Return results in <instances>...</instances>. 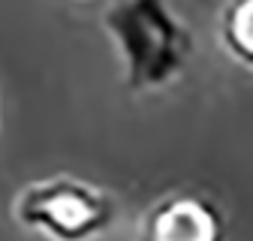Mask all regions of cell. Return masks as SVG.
Returning <instances> with one entry per match:
<instances>
[{"instance_id":"6da1fadb","label":"cell","mask_w":253,"mask_h":241,"mask_svg":"<svg viewBox=\"0 0 253 241\" xmlns=\"http://www.w3.org/2000/svg\"><path fill=\"white\" fill-rule=\"evenodd\" d=\"M103 24L126 57V84L154 87L175 79L193 51L187 24L166 0H115L103 12Z\"/></svg>"},{"instance_id":"7a4b0ae2","label":"cell","mask_w":253,"mask_h":241,"mask_svg":"<svg viewBox=\"0 0 253 241\" xmlns=\"http://www.w3.org/2000/svg\"><path fill=\"white\" fill-rule=\"evenodd\" d=\"M118 202L67 172L40 178L21 187L15 199V217L24 226H34L54 241H87L100 235L115 220Z\"/></svg>"},{"instance_id":"3957f363","label":"cell","mask_w":253,"mask_h":241,"mask_svg":"<svg viewBox=\"0 0 253 241\" xmlns=\"http://www.w3.org/2000/svg\"><path fill=\"white\" fill-rule=\"evenodd\" d=\"M139 241H223V214L208 196L175 190L145 211Z\"/></svg>"},{"instance_id":"277c9868","label":"cell","mask_w":253,"mask_h":241,"mask_svg":"<svg viewBox=\"0 0 253 241\" xmlns=\"http://www.w3.org/2000/svg\"><path fill=\"white\" fill-rule=\"evenodd\" d=\"M220 37L235 57L253 64V0H226L220 12Z\"/></svg>"}]
</instances>
